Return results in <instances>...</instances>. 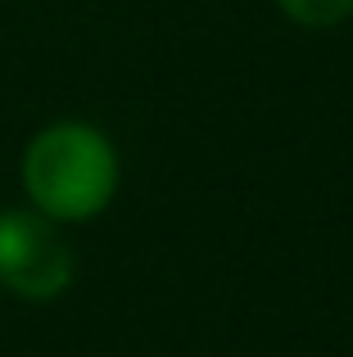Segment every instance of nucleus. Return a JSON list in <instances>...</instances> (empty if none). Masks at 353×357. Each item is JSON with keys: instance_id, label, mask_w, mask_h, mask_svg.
<instances>
[{"instance_id": "1", "label": "nucleus", "mask_w": 353, "mask_h": 357, "mask_svg": "<svg viewBox=\"0 0 353 357\" xmlns=\"http://www.w3.org/2000/svg\"><path fill=\"white\" fill-rule=\"evenodd\" d=\"M23 185L41 213L59 222H82L109 204L118 185V158L100 131L63 122L27 145Z\"/></svg>"}, {"instance_id": "2", "label": "nucleus", "mask_w": 353, "mask_h": 357, "mask_svg": "<svg viewBox=\"0 0 353 357\" xmlns=\"http://www.w3.org/2000/svg\"><path fill=\"white\" fill-rule=\"evenodd\" d=\"M0 280L23 298H54L73 280L63 236L36 213H0Z\"/></svg>"}, {"instance_id": "3", "label": "nucleus", "mask_w": 353, "mask_h": 357, "mask_svg": "<svg viewBox=\"0 0 353 357\" xmlns=\"http://www.w3.org/2000/svg\"><path fill=\"white\" fill-rule=\"evenodd\" d=\"M303 27H336L353 14V0H276Z\"/></svg>"}]
</instances>
